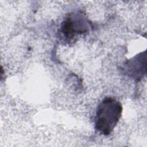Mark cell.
Wrapping results in <instances>:
<instances>
[{
  "label": "cell",
  "mask_w": 147,
  "mask_h": 147,
  "mask_svg": "<svg viewBox=\"0 0 147 147\" xmlns=\"http://www.w3.org/2000/svg\"><path fill=\"white\" fill-rule=\"evenodd\" d=\"M122 105L112 97L105 98L98 105L95 116V129L101 134L111 133L122 115Z\"/></svg>",
  "instance_id": "cell-1"
},
{
  "label": "cell",
  "mask_w": 147,
  "mask_h": 147,
  "mask_svg": "<svg viewBox=\"0 0 147 147\" xmlns=\"http://www.w3.org/2000/svg\"><path fill=\"white\" fill-rule=\"evenodd\" d=\"M122 70L123 73L127 76L140 80L146 73V51L126 61L122 67Z\"/></svg>",
  "instance_id": "cell-3"
},
{
  "label": "cell",
  "mask_w": 147,
  "mask_h": 147,
  "mask_svg": "<svg viewBox=\"0 0 147 147\" xmlns=\"http://www.w3.org/2000/svg\"><path fill=\"white\" fill-rule=\"evenodd\" d=\"M90 30V23L85 16L79 12L68 14L62 21L60 34L66 41H74L78 36Z\"/></svg>",
  "instance_id": "cell-2"
}]
</instances>
